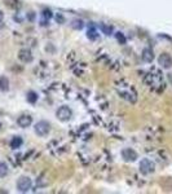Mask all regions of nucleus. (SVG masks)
I'll return each mask as SVG.
<instances>
[{
    "mask_svg": "<svg viewBox=\"0 0 172 194\" xmlns=\"http://www.w3.org/2000/svg\"><path fill=\"white\" fill-rule=\"evenodd\" d=\"M115 89H116V93L119 95V97H122L123 100H126V101H128L131 103L137 102V92L133 88V86L131 83H128L127 80L116 82Z\"/></svg>",
    "mask_w": 172,
    "mask_h": 194,
    "instance_id": "f257e3e1",
    "label": "nucleus"
},
{
    "mask_svg": "<svg viewBox=\"0 0 172 194\" xmlns=\"http://www.w3.org/2000/svg\"><path fill=\"white\" fill-rule=\"evenodd\" d=\"M144 82L151 89L157 91V92H162L164 89V87H166V83H164V79H163V74L158 69H154V67L146 73V75L144 76Z\"/></svg>",
    "mask_w": 172,
    "mask_h": 194,
    "instance_id": "f03ea898",
    "label": "nucleus"
},
{
    "mask_svg": "<svg viewBox=\"0 0 172 194\" xmlns=\"http://www.w3.org/2000/svg\"><path fill=\"white\" fill-rule=\"evenodd\" d=\"M34 131L35 133L40 137H44L51 132V124L47 121H39L38 123H35L34 126Z\"/></svg>",
    "mask_w": 172,
    "mask_h": 194,
    "instance_id": "7ed1b4c3",
    "label": "nucleus"
},
{
    "mask_svg": "<svg viewBox=\"0 0 172 194\" xmlns=\"http://www.w3.org/2000/svg\"><path fill=\"white\" fill-rule=\"evenodd\" d=\"M138 168L142 175H150L155 171V163L149 158H144L138 164Z\"/></svg>",
    "mask_w": 172,
    "mask_h": 194,
    "instance_id": "20e7f679",
    "label": "nucleus"
},
{
    "mask_svg": "<svg viewBox=\"0 0 172 194\" xmlns=\"http://www.w3.org/2000/svg\"><path fill=\"white\" fill-rule=\"evenodd\" d=\"M56 116H57L58 121H61V122H69L71 119V116H73V110H71L69 106L64 105V106H61V108L57 109Z\"/></svg>",
    "mask_w": 172,
    "mask_h": 194,
    "instance_id": "39448f33",
    "label": "nucleus"
},
{
    "mask_svg": "<svg viewBox=\"0 0 172 194\" xmlns=\"http://www.w3.org/2000/svg\"><path fill=\"white\" fill-rule=\"evenodd\" d=\"M32 186V181L29 176H21L17 180V190L21 193H27Z\"/></svg>",
    "mask_w": 172,
    "mask_h": 194,
    "instance_id": "423d86ee",
    "label": "nucleus"
},
{
    "mask_svg": "<svg viewBox=\"0 0 172 194\" xmlns=\"http://www.w3.org/2000/svg\"><path fill=\"white\" fill-rule=\"evenodd\" d=\"M122 158L124 162H128V163H131V162H135L136 159L138 158V154L137 151L135 150V149L132 148H124L122 150Z\"/></svg>",
    "mask_w": 172,
    "mask_h": 194,
    "instance_id": "0eeeda50",
    "label": "nucleus"
},
{
    "mask_svg": "<svg viewBox=\"0 0 172 194\" xmlns=\"http://www.w3.org/2000/svg\"><path fill=\"white\" fill-rule=\"evenodd\" d=\"M158 65H159L162 69H166V70L171 69L172 67V57L168 53H166V52L159 54V57H158Z\"/></svg>",
    "mask_w": 172,
    "mask_h": 194,
    "instance_id": "6e6552de",
    "label": "nucleus"
},
{
    "mask_svg": "<svg viewBox=\"0 0 172 194\" xmlns=\"http://www.w3.org/2000/svg\"><path fill=\"white\" fill-rule=\"evenodd\" d=\"M18 60L24 63H30L31 61L34 60L32 52L29 49V48H22V49L18 52Z\"/></svg>",
    "mask_w": 172,
    "mask_h": 194,
    "instance_id": "1a4fd4ad",
    "label": "nucleus"
},
{
    "mask_svg": "<svg viewBox=\"0 0 172 194\" xmlns=\"http://www.w3.org/2000/svg\"><path fill=\"white\" fill-rule=\"evenodd\" d=\"M31 123H32V116L29 115V114H22L21 116H18V119H17V124L21 128L30 127Z\"/></svg>",
    "mask_w": 172,
    "mask_h": 194,
    "instance_id": "9d476101",
    "label": "nucleus"
},
{
    "mask_svg": "<svg viewBox=\"0 0 172 194\" xmlns=\"http://www.w3.org/2000/svg\"><path fill=\"white\" fill-rule=\"evenodd\" d=\"M141 58H142V61L144 62H146V63H151L154 61V52L151 48H144L141 52Z\"/></svg>",
    "mask_w": 172,
    "mask_h": 194,
    "instance_id": "9b49d317",
    "label": "nucleus"
},
{
    "mask_svg": "<svg viewBox=\"0 0 172 194\" xmlns=\"http://www.w3.org/2000/svg\"><path fill=\"white\" fill-rule=\"evenodd\" d=\"M22 144H24V140H22L21 136H14V137L11 140V148L13 149V150L19 149L22 146Z\"/></svg>",
    "mask_w": 172,
    "mask_h": 194,
    "instance_id": "f8f14e48",
    "label": "nucleus"
},
{
    "mask_svg": "<svg viewBox=\"0 0 172 194\" xmlns=\"http://www.w3.org/2000/svg\"><path fill=\"white\" fill-rule=\"evenodd\" d=\"M0 91L1 92H8L9 91V79L4 75L0 76Z\"/></svg>",
    "mask_w": 172,
    "mask_h": 194,
    "instance_id": "ddd939ff",
    "label": "nucleus"
},
{
    "mask_svg": "<svg viewBox=\"0 0 172 194\" xmlns=\"http://www.w3.org/2000/svg\"><path fill=\"white\" fill-rule=\"evenodd\" d=\"M87 38L91 39V40H96L98 38V32H97L96 27L93 25H91L88 27V30H87Z\"/></svg>",
    "mask_w": 172,
    "mask_h": 194,
    "instance_id": "4468645a",
    "label": "nucleus"
},
{
    "mask_svg": "<svg viewBox=\"0 0 172 194\" xmlns=\"http://www.w3.org/2000/svg\"><path fill=\"white\" fill-rule=\"evenodd\" d=\"M100 30H101L102 34L108 35V36L114 34V27L110 25H106V24H100Z\"/></svg>",
    "mask_w": 172,
    "mask_h": 194,
    "instance_id": "2eb2a0df",
    "label": "nucleus"
},
{
    "mask_svg": "<svg viewBox=\"0 0 172 194\" xmlns=\"http://www.w3.org/2000/svg\"><path fill=\"white\" fill-rule=\"evenodd\" d=\"M38 98H39V96L35 91H29L27 95H26V100H27V102H30V103H36Z\"/></svg>",
    "mask_w": 172,
    "mask_h": 194,
    "instance_id": "dca6fc26",
    "label": "nucleus"
},
{
    "mask_svg": "<svg viewBox=\"0 0 172 194\" xmlns=\"http://www.w3.org/2000/svg\"><path fill=\"white\" fill-rule=\"evenodd\" d=\"M70 25H71V27H73L74 30H82V29L84 27V22L82 21V19H79V18L73 19Z\"/></svg>",
    "mask_w": 172,
    "mask_h": 194,
    "instance_id": "f3484780",
    "label": "nucleus"
},
{
    "mask_svg": "<svg viewBox=\"0 0 172 194\" xmlns=\"http://www.w3.org/2000/svg\"><path fill=\"white\" fill-rule=\"evenodd\" d=\"M8 172H9V166L6 164V162L0 160V177L6 176Z\"/></svg>",
    "mask_w": 172,
    "mask_h": 194,
    "instance_id": "a211bd4d",
    "label": "nucleus"
},
{
    "mask_svg": "<svg viewBox=\"0 0 172 194\" xmlns=\"http://www.w3.org/2000/svg\"><path fill=\"white\" fill-rule=\"evenodd\" d=\"M115 38H116V40H118V43L119 44H122V45H124L126 43H127V39H126L124 36V34L123 32H115Z\"/></svg>",
    "mask_w": 172,
    "mask_h": 194,
    "instance_id": "6ab92c4d",
    "label": "nucleus"
},
{
    "mask_svg": "<svg viewBox=\"0 0 172 194\" xmlns=\"http://www.w3.org/2000/svg\"><path fill=\"white\" fill-rule=\"evenodd\" d=\"M41 17H43V19H45V21H49V19L53 17V13H52L51 9H44V11L41 12Z\"/></svg>",
    "mask_w": 172,
    "mask_h": 194,
    "instance_id": "aec40b11",
    "label": "nucleus"
},
{
    "mask_svg": "<svg viewBox=\"0 0 172 194\" xmlns=\"http://www.w3.org/2000/svg\"><path fill=\"white\" fill-rule=\"evenodd\" d=\"M54 19H56V22H57V24H60V25L65 24V21H66V18H65V16L62 14V13H56Z\"/></svg>",
    "mask_w": 172,
    "mask_h": 194,
    "instance_id": "412c9836",
    "label": "nucleus"
},
{
    "mask_svg": "<svg viewBox=\"0 0 172 194\" xmlns=\"http://www.w3.org/2000/svg\"><path fill=\"white\" fill-rule=\"evenodd\" d=\"M35 17H36V16H35L34 12H29L27 14H26V18H27L30 22H34L35 21Z\"/></svg>",
    "mask_w": 172,
    "mask_h": 194,
    "instance_id": "4be33fe9",
    "label": "nucleus"
},
{
    "mask_svg": "<svg viewBox=\"0 0 172 194\" xmlns=\"http://www.w3.org/2000/svg\"><path fill=\"white\" fill-rule=\"evenodd\" d=\"M3 19H4V13L0 11V22H3Z\"/></svg>",
    "mask_w": 172,
    "mask_h": 194,
    "instance_id": "5701e85b",
    "label": "nucleus"
},
{
    "mask_svg": "<svg viewBox=\"0 0 172 194\" xmlns=\"http://www.w3.org/2000/svg\"><path fill=\"white\" fill-rule=\"evenodd\" d=\"M0 127H1V124H0Z\"/></svg>",
    "mask_w": 172,
    "mask_h": 194,
    "instance_id": "b1692460",
    "label": "nucleus"
}]
</instances>
